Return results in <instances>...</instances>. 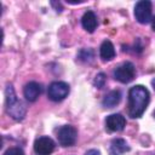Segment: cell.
<instances>
[{"instance_id": "6da1fadb", "label": "cell", "mask_w": 155, "mask_h": 155, "mask_svg": "<svg viewBox=\"0 0 155 155\" xmlns=\"http://www.w3.org/2000/svg\"><path fill=\"white\" fill-rule=\"evenodd\" d=\"M149 91L142 86L136 85L128 91V115L132 119L140 117L149 104Z\"/></svg>"}, {"instance_id": "7a4b0ae2", "label": "cell", "mask_w": 155, "mask_h": 155, "mask_svg": "<svg viewBox=\"0 0 155 155\" xmlns=\"http://www.w3.org/2000/svg\"><path fill=\"white\" fill-rule=\"evenodd\" d=\"M5 105L7 114L15 119L16 121H21L25 116V107L24 104L17 98L13 86L7 85L5 90Z\"/></svg>"}, {"instance_id": "3957f363", "label": "cell", "mask_w": 155, "mask_h": 155, "mask_svg": "<svg viewBox=\"0 0 155 155\" xmlns=\"http://www.w3.org/2000/svg\"><path fill=\"white\" fill-rule=\"evenodd\" d=\"M69 94V85L63 81H53L50 84L47 96L53 102H61Z\"/></svg>"}, {"instance_id": "277c9868", "label": "cell", "mask_w": 155, "mask_h": 155, "mask_svg": "<svg viewBox=\"0 0 155 155\" xmlns=\"http://www.w3.org/2000/svg\"><path fill=\"white\" fill-rule=\"evenodd\" d=\"M134 74H136V68L131 62H125L114 70V78L122 84H127L132 81Z\"/></svg>"}, {"instance_id": "5b68a950", "label": "cell", "mask_w": 155, "mask_h": 155, "mask_svg": "<svg viewBox=\"0 0 155 155\" xmlns=\"http://www.w3.org/2000/svg\"><path fill=\"white\" fill-rule=\"evenodd\" d=\"M134 17L142 24L149 23L153 19L151 18V2L148 0L138 1L134 6Z\"/></svg>"}, {"instance_id": "8992f818", "label": "cell", "mask_w": 155, "mask_h": 155, "mask_svg": "<svg viewBox=\"0 0 155 155\" xmlns=\"http://www.w3.org/2000/svg\"><path fill=\"white\" fill-rule=\"evenodd\" d=\"M76 137H78V132L70 125L62 126L58 130V133H57L58 142H59V144L62 147H70V145H73L76 142Z\"/></svg>"}, {"instance_id": "52a82bcc", "label": "cell", "mask_w": 155, "mask_h": 155, "mask_svg": "<svg viewBox=\"0 0 155 155\" xmlns=\"http://www.w3.org/2000/svg\"><path fill=\"white\" fill-rule=\"evenodd\" d=\"M54 150V142L50 137H39L34 142V151L38 155H50Z\"/></svg>"}, {"instance_id": "ba28073f", "label": "cell", "mask_w": 155, "mask_h": 155, "mask_svg": "<svg viewBox=\"0 0 155 155\" xmlns=\"http://www.w3.org/2000/svg\"><path fill=\"white\" fill-rule=\"evenodd\" d=\"M126 125V119L121 114H111L105 119V126L109 131L119 132L122 131Z\"/></svg>"}, {"instance_id": "9c48e42d", "label": "cell", "mask_w": 155, "mask_h": 155, "mask_svg": "<svg viewBox=\"0 0 155 155\" xmlns=\"http://www.w3.org/2000/svg\"><path fill=\"white\" fill-rule=\"evenodd\" d=\"M41 92H42L41 85L35 82V81L28 82L25 85V87H24V91H23L25 99L29 101V102H35L39 98V96L41 94Z\"/></svg>"}, {"instance_id": "30bf717a", "label": "cell", "mask_w": 155, "mask_h": 155, "mask_svg": "<svg viewBox=\"0 0 155 155\" xmlns=\"http://www.w3.org/2000/svg\"><path fill=\"white\" fill-rule=\"evenodd\" d=\"M81 24L84 29L88 33H93L94 29L97 28V17L93 11H86L81 18Z\"/></svg>"}, {"instance_id": "8fae6325", "label": "cell", "mask_w": 155, "mask_h": 155, "mask_svg": "<svg viewBox=\"0 0 155 155\" xmlns=\"http://www.w3.org/2000/svg\"><path fill=\"white\" fill-rule=\"evenodd\" d=\"M128 150H130V147L126 143V140L122 138H115L110 143V148H109L110 155H121Z\"/></svg>"}, {"instance_id": "7c38bea8", "label": "cell", "mask_w": 155, "mask_h": 155, "mask_svg": "<svg viewBox=\"0 0 155 155\" xmlns=\"http://www.w3.org/2000/svg\"><path fill=\"white\" fill-rule=\"evenodd\" d=\"M99 54L103 61H111L115 57V48H114V45L111 44V41L104 40L102 42L101 48H99Z\"/></svg>"}, {"instance_id": "4fadbf2b", "label": "cell", "mask_w": 155, "mask_h": 155, "mask_svg": "<svg viewBox=\"0 0 155 155\" xmlns=\"http://www.w3.org/2000/svg\"><path fill=\"white\" fill-rule=\"evenodd\" d=\"M120 101H121V92L119 90H114L104 96L102 104L104 108H114L120 103Z\"/></svg>"}, {"instance_id": "5bb4252c", "label": "cell", "mask_w": 155, "mask_h": 155, "mask_svg": "<svg viewBox=\"0 0 155 155\" xmlns=\"http://www.w3.org/2000/svg\"><path fill=\"white\" fill-rule=\"evenodd\" d=\"M78 57H79L80 61L86 62V63H90V62H92V59H93V51L90 50V48H82V50L79 52Z\"/></svg>"}, {"instance_id": "9a60e30c", "label": "cell", "mask_w": 155, "mask_h": 155, "mask_svg": "<svg viewBox=\"0 0 155 155\" xmlns=\"http://www.w3.org/2000/svg\"><path fill=\"white\" fill-rule=\"evenodd\" d=\"M105 81H107V76L104 73H98L93 80V85L97 87V88H103L104 85H105Z\"/></svg>"}, {"instance_id": "2e32d148", "label": "cell", "mask_w": 155, "mask_h": 155, "mask_svg": "<svg viewBox=\"0 0 155 155\" xmlns=\"http://www.w3.org/2000/svg\"><path fill=\"white\" fill-rule=\"evenodd\" d=\"M4 155H24V153H23V150H22L21 148L13 147V148L7 149V150L4 153Z\"/></svg>"}, {"instance_id": "e0dca14e", "label": "cell", "mask_w": 155, "mask_h": 155, "mask_svg": "<svg viewBox=\"0 0 155 155\" xmlns=\"http://www.w3.org/2000/svg\"><path fill=\"white\" fill-rule=\"evenodd\" d=\"M86 155H99V151L96 150V149H91V150H88L86 153Z\"/></svg>"}, {"instance_id": "ac0fdd59", "label": "cell", "mask_w": 155, "mask_h": 155, "mask_svg": "<svg viewBox=\"0 0 155 155\" xmlns=\"http://www.w3.org/2000/svg\"><path fill=\"white\" fill-rule=\"evenodd\" d=\"M151 21H153V23H151V25H153V30H155V17H154Z\"/></svg>"}, {"instance_id": "d6986e66", "label": "cell", "mask_w": 155, "mask_h": 155, "mask_svg": "<svg viewBox=\"0 0 155 155\" xmlns=\"http://www.w3.org/2000/svg\"><path fill=\"white\" fill-rule=\"evenodd\" d=\"M151 85H153V87H154V90H155V78L151 80Z\"/></svg>"}, {"instance_id": "ffe728a7", "label": "cell", "mask_w": 155, "mask_h": 155, "mask_svg": "<svg viewBox=\"0 0 155 155\" xmlns=\"http://www.w3.org/2000/svg\"><path fill=\"white\" fill-rule=\"evenodd\" d=\"M154 116H155V111H154Z\"/></svg>"}]
</instances>
